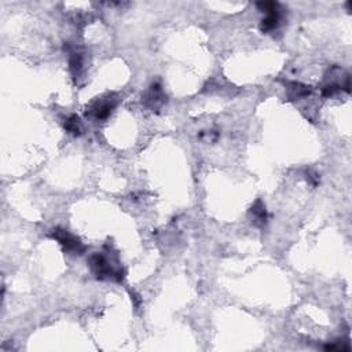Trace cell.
<instances>
[{
	"instance_id": "cell-3",
	"label": "cell",
	"mask_w": 352,
	"mask_h": 352,
	"mask_svg": "<svg viewBox=\"0 0 352 352\" xmlns=\"http://www.w3.org/2000/svg\"><path fill=\"white\" fill-rule=\"evenodd\" d=\"M164 99H165V97H164V94H162L161 87H160L158 84H153V85L150 87V90L146 93V95H144L143 101L148 106L153 107L154 109V107L161 106L162 103H164Z\"/></svg>"
},
{
	"instance_id": "cell-5",
	"label": "cell",
	"mask_w": 352,
	"mask_h": 352,
	"mask_svg": "<svg viewBox=\"0 0 352 352\" xmlns=\"http://www.w3.org/2000/svg\"><path fill=\"white\" fill-rule=\"evenodd\" d=\"M252 213H253V216H255L256 222H260L261 224L266 223L267 213H266V208H264V205L261 201H257V202H256L255 207L252 208Z\"/></svg>"
},
{
	"instance_id": "cell-2",
	"label": "cell",
	"mask_w": 352,
	"mask_h": 352,
	"mask_svg": "<svg viewBox=\"0 0 352 352\" xmlns=\"http://www.w3.org/2000/svg\"><path fill=\"white\" fill-rule=\"evenodd\" d=\"M54 238H56L60 244L65 248L68 252H73V253H80L83 250V246L80 244L79 240H76L73 236H70L69 232L62 231V230H54Z\"/></svg>"
},
{
	"instance_id": "cell-6",
	"label": "cell",
	"mask_w": 352,
	"mask_h": 352,
	"mask_svg": "<svg viewBox=\"0 0 352 352\" xmlns=\"http://www.w3.org/2000/svg\"><path fill=\"white\" fill-rule=\"evenodd\" d=\"M65 128L68 130V132L73 135H79L80 134V123L79 119L76 116H72L70 119H68L65 124Z\"/></svg>"
},
{
	"instance_id": "cell-1",
	"label": "cell",
	"mask_w": 352,
	"mask_h": 352,
	"mask_svg": "<svg viewBox=\"0 0 352 352\" xmlns=\"http://www.w3.org/2000/svg\"><path fill=\"white\" fill-rule=\"evenodd\" d=\"M90 264H91V269H93V271L95 273L98 278L105 279L117 277V279H120V271H116L114 269H111L110 264H109L107 259L102 253H95V255L91 256Z\"/></svg>"
},
{
	"instance_id": "cell-7",
	"label": "cell",
	"mask_w": 352,
	"mask_h": 352,
	"mask_svg": "<svg viewBox=\"0 0 352 352\" xmlns=\"http://www.w3.org/2000/svg\"><path fill=\"white\" fill-rule=\"evenodd\" d=\"M70 69L73 73H77L81 69V56L79 54H73V56L70 58Z\"/></svg>"
},
{
	"instance_id": "cell-4",
	"label": "cell",
	"mask_w": 352,
	"mask_h": 352,
	"mask_svg": "<svg viewBox=\"0 0 352 352\" xmlns=\"http://www.w3.org/2000/svg\"><path fill=\"white\" fill-rule=\"evenodd\" d=\"M116 102L114 101H103V102H98L97 105H94L93 110H91V114H94V117L97 120H102V119H106L109 114L113 110Z\"/></svg>"
}]
</instances>
